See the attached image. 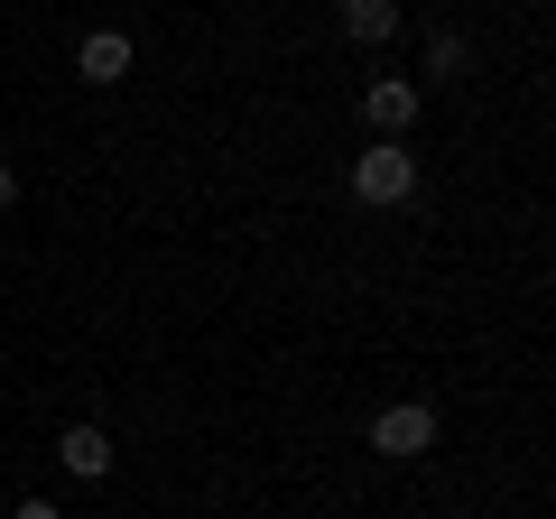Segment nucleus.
<instances>
[{
  "instance_id": "nucleus-1",
  "label": "nucleus",
  "mask_w": 556,
  "mask_h": 519,
  "mask_svg": "<svg viewBox=\"0 0 556 519\" xmlns=\"http://www.w3.org/2000/svg\"><path fill=\"white\" fill-rule=\"evenodd\" d=\"M353 195H362V204H408V195H417V159H408L399 140L362 149V159H353Z\"/></svg>"
},
{
  "instance_id": "nucleus-2",
  "label": "nucleus",
  "mask_w": 556,
  "mask_h": 519,
  "mask_svg": "<svg viewBox=\"0 0 556 519\" xmlns=\"http://www.w3.org/2000/svg\"><path fill=\"white\" fill-rule=\"evenodd\" d=\"M371 445H380L390 464L427 455V445H437V408H427V400H399V408H380V418H371Z\"/></svg>"
},
{
  "instance_id": "nucleus-3",
  "label": "nucleus",
  "mask_w": 556,
  "mask_h": 519,
  "mask_svg": "<svg viewBox=\"0 0 556 519\" xmlns=\"http://www.w3.org/2000/svg\"><path fill=\"white\" fill-rule=\"evenodd\" d=\"M362 121H371L380 140H399V130H408V121H417V84H399V75H380L371 93H362Z\"/></svg>"
},
{
  "instance_id": "nucleus-4",
  "label": "nucleus",
  "mask_w": 556,
  "mask_h": 519,
  "mask_svg": "<svg viewBox=\"0 0 556 519\" xmlns=\"http://www.w3.org/2000/svg\"><path fill=\"white\" fill-rule=\"evenodd\" d=\"M75 75L84 84H121L130 75V38H121V28H93V38L75 47Z\"/></svg>"
},
{
  "instance_id": "nucleus-5",
  "label": "nucleus",
  "mask_w": 556,
  "mask_h": 519,
  "mask_svg": "<svg viewBox=\"0 0 556 519\" xmlns=\"http://www.w3.org/2000/svg\"><path fill=\"white\" fill-rule=\"evenodd\" d=\"M56 464H65V473H84V482H102V473H112V436H102V427H65Z\"/></svg>"
},
{
  "instance_id": "nucleus-6",
  "label": "nucleus",
  "mask_w": 556,
  "mask_h": 519,
  "mask_svg": "<svg viewBox=\"0 0 556 519\" xmlns=\"http://www.w3.org/2000/svg\"><path fill=\"white\" fill-rule=\"evenodd\" d=\"M399 28V0H343V38L353 47H380Z\"/></svg>"
},
{
  "instance_id": "nucleus-7",
  "label": "nucleus",
  "mask_w": 556,
  "mask_h": 519,
  "mask_svg": "<svg viewBox=\"0 0 556 519\" xmlns=\"http://www.w3.org/2000/svg\"><path fill=\"white\" fill-rule=\"evenodd\" d=\"M464 65H473V47H464L455 28H445V38H427V75H437V84H445V75H464Z\"/></svg>"
},
{
  "instance_id": "nucleus-8",
  "label": "nucleus",
  "mask_w": 556,
  "mask_h": 519,
  "mask_svg": "<svg viewBox=\"0 0 556 519\" xmlns=\"http://www.w3.org/2000/svg\"><path fill=\"white\" fill-rule=\"evenodd\" d=\"M10 519H65V510H56V501H20V510H10Z\"/></svg>"
},
{
  "instance_id": "nucleus-9",
  "label": "nucleus",
  "mask_w": 556,
  "mask_h": 519,
  "mask_svg": "<svg viewBox=\"0 0 556 519\" xmlns=\"http://www.w3.org/2000/svg\"><path fill=\"white\" fill-rule=\"evenodd\" d=\"M10 204H20V177H10V167H0V214H10Z\"/></svg>"
}]
</instances>
